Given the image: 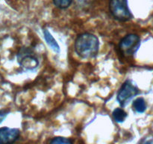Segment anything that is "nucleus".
I'll return each instance as SVG.
<instances>
[{
    "instance_id": "obj_8",
    "label": "nucleus",
    "mask_w": 153,
    "mask_h": 144,
    "mask_svg": "<svg viewBox=\"0 0 153 144\" xmlns=\"http://www.w3.org/2000/svg\"><path fill=\"white\" fill-rule=\"evenodd\" d=\"M133 107L137 112H143L146 109V104L145 102L144 99L142 98H138L136 99L133 103Z\"/></svg>"
},
{
    "instance_id": "obj_2",
    "label": "nucleus",
    "mask_w": 153,
    "mask_h": 144,
    "mask_svg": "<svg viewBox=\"0 0 153 144\" xmlns=\"http://www.w3.org/2000/svg\"><path fill=\"white\" fill-rule=\"evenodd\" d=\"M109 8L112 15L118 20L128 21L132 18L127 0H111Z\"/></svg>"
},
{
    "instance_id": "obj_4",
    "label": "nucleus",
    "mask_w": 153,
    "mask_h": 144,
    "mask_svg": "<svg viewBox=\"0 0 153 144\" xmlns=\"http://www.w3.org/2000/svg\"><path fill=\"white\" fill-rule=\"evenodd\" d=\"M138 88L130 80H127L123 84L117 94V100L122 106H125L127 102L138 94Z\"/></svg>"
},
{
    "instance_id": "obj_1",
    "label": "nucleus",
    "mask_w": 153,
    "mask_h": 144,
    "mask_svg": "<svg viewBox=\"0 0 153 144\" xmlns=\"http://www.w3.org/2000/svg\"><path fill=\"white\" fill-rule=\"evenodd\" d=\"M100 41L97 36L90 33H84L78 36L75 43L76 53L83 58H91L98 53Z\"/></svg>"
},
{
    "instance_id": "obj_3",
    "label": "nucleus",
    "mask_w": 153,
    "mask_h": 144,
    "mask_svg": "<svg viewBox=\"0 0 153 144\" xmlns=\"http://www.w3.org/2000/svg\"><path fill=\"white\" fill-rule=\"evenodd\" d=\"M140 44V39L135 34H129L120 42V50L125 56H131L137 50Z\"/></svg>"
},
{
    "instance_id": "obj_10",
    "label": "nucleus",
    "mask_w": 153,
    "mask_h": 144,
    "mask_svg": "<svg viewBox=\"0 0 153 144\" xmlns=\"http://www.w3.org/2000/svg\"><path fill=\"white\" fill-rule=\"evenodd\" d=\"M53 2L56 7L59 8H67L72 3V0H53Z\"/></svg>"
},
{
    "instance_id": "obj_6",
    "label": "nucleus",
    "mask_w": 153,
    "mask_h": 144,
    "mask_svg": "<svg viewBox=\"0 0 153 144\" xmlns=\"http://www.w3.org/2000/svg\"><path fill=\"white\" fill-rule=\"evenodd\" d=\"M19 130L17 128H0V143H12L19 138Z\"/></svg>"
},
{
    "instance_id": "obj_11",
    "label": "nucleus",
    "mask_w": 153,
    "mask_h": 144,
    "mask_svg": "<svg viewBox=\"0 0 153 144\" xmlns=\"http://www.w3.org/2000/svg\"><path fill=\"white\" fill-rule=\"evenodd\" d=\"M73 141L71 140L68 139V138L62 137V136H57L55 137L54 139H52L50 141V143H59V144H68V143H72Z\"/></svg>"
},
{
    "instance_id": "obj_13",
    "label": "nucleus",
    "mask_w": 153,
    "mask_h": 144,
    "mask_svg": "<svg viewBox=\"0 0 153 144\" xmlns=\"http://www.w3.org/2000/svg\"><path fill=\"white\" fill-rule=\"evenodd\" d=\"M143 142H146V143H153V136L149 138H146V140H144L143 141H142Z\"/></svg>"
},
{
    "instance_id": "obj_12",
    "label": "nucleus",
    "mask_w": 153,
    "mask_h": 144,
    "mask_svg": "<svg viewBox=\"0 0 153 144\" xmlns=\"http://www.w3.org/2000/svg\"><path fill=\"white\" fill-rule=\"evenodd\" d=\"M7 113H8V111L0 110V123H1L4 118H5V117L7 116Z\"/></svg>"
},
{
    "instance_id": "obj_9",
    "label": "nucleus",
    "mask_w": 153,
    "mask_h": 144,
    "mask_svg": "<svg viewBox=\"0 0 153 144\" xmlns=\"http://www.w3.org/2000/svg\"><path fill=\"white\" fill-rule=\"evenodd\" d=\"M112 116H113V118H114L116 122H123L126 119V118L127 114L121 108H117V109L114 110Z\"/></svg>"
},
{
    "instance_id": "obj_5",
    "label": "nucleus",
    "mask_w": 153,
    "mask_h": 144,
    "mask_svg": "<svg viewBox=\"0 0 153 144\" xmlns=\"http://www.w3.org/2000/svg\"><path fill=\"white\" fill-rule=\"evenodd\" d=\"M19 64L26 69L32 70L39 64L38 60L34 56L32 51L27 48H22L17 56Z\"/></svg>"
},
{
    "instance_id": "obj_7",
    "label": "nucleus",
    "mask_w": 153,
    "mask_h": 144,
    "mask_svg": "<svg viewBox=\"0 0 153 144\" xmlns=\"http://www.w3.org/2000/svg\"><path fill=\"white\" fill-rule=\"evenodd\" d=\"M43 34H44V38H45V40H46V44L50 46L51 49H52V50H54L55 52L58 53V52H60L59 45H58V44L57 43L55 39L52 37V35L51 34V33L49 32V30L44 29V31H43Z\"/></svg>"
}]
</instances>
